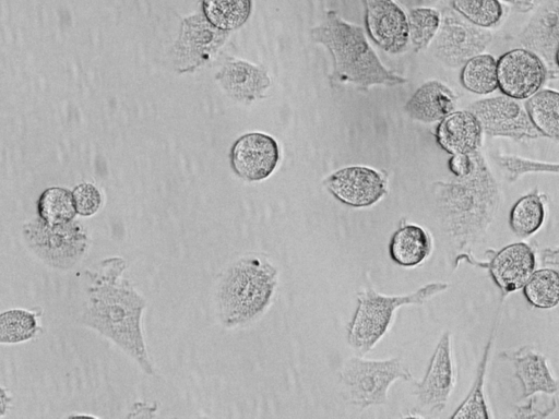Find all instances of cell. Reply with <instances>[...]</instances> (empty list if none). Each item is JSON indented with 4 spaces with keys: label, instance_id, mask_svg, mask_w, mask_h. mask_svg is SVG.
I'll use <instances>...</instances> for the list:
<instances>
[{
    "label": "cell",
    "instance_id": "25",
    "mask_svg": "<svg viewBox=\"0 0 559 419\" xmlns=\"http://www.w3.org/2000/svg\"><path fill=\"white\" fill-rule=\"evenodd\" d=\"M462 86L477 95H489L498 89L497 60L490 53H480L462 65Z\"/></svg>",
    "mask_w": 559,
    "mask_h": 419
},
{
    "label": "cell",
    "instance_id": "17",
    "mask_svg": "<svg viewBox=\"0 0 559 419\" xmlns=\"http://www.w3.org/2000/svg\"><path fill=\"white\" fill-rule=\"evenodd\" d=\"M501 356L513 362L514 374L522 386L521 399L537 393L555 394L559 391V380L552 374L546 356L532 346L506 350Z\"/></svg>",
    "mask_w": 559,
    "mask_h": 419
},
{
    "label": "cell",
    "instance_id": "15",
    "mask_svg": "<svg viewBox=\"0 0 559 419\" xmlns=\"http://www.w3.org/2000/svg\"><path fill=\"white\" fill-rule=\"evenodd\" d=\"M280 159L276 141L263 133H248L240 136L230 151L234 172L243 180L255 182L269 178Z\"/></svg>",
    "mask_w": 559,
    "mask_h": 419
},
{
    "label": "cell",
    "instance_id": "20",
    "mask_svg": "<svg viewBox=\"0 0 559 419\" xmlns=\"http://www.w3.org/2000/svg\"><path fill=\"white\" fill-rule=\"evenodd\" d=\"M456 94L439 81L421 85L407 101L405 110L415 120L430 123L443 120L455 110Z\"/></svg>",
    "mask_w": 559,
    "mask_h": 419
},
{
    "label": "cell",
    "instance_id": "8",
    "mask_svg": "<svg viewBox=\"0 0 559 419\" xmlns=\"http://www.w3.org/2000/svg\"><path fill=\"white\" fill-rule=\"evenodd\" d=\"M479 120L485 135L528 141L542 137L530 120L522 100L506 96L478 99L468 106Z\"/></svg>",
    "mask_w": 559,
    "mask_h": 419
},
{
    "label": "cell",
    "instance_id": "16",
    "mask_svg": "<svg viewBox=\"0 0 559 419\" xmlns=\"http://www.w3.org/2000/svg\"><path fill=\"white\" fill-rule=\"evenodd\" d=\"M366 27L376 44L391 53L402 52L408 41V21L393 0H364Z\"/></svg>",
    "mask_w": 559,
    "mask_h": 419
},
{
    "label": "cell",
    "instance_id": "39",
    "mask_svg": "<svg viewBox=\"0 0 559 419\" xmlns=\"http://www.w3.org/2000/svg\"><path fill=\"white\" fill-rule=\"evenodd\" d=\"M0 400H1L0 402L1 416H3L8 409L9 403L11 400V398L9 397V394L5 392L4 387H1Z\"/></svg>",
    "mask_w": 559,
    "mask_h": 419
},
{
    "label": "cell",
    "instance_id": "1",
    "mask_svg": "<svg viewBox=\"0 0 559 419\" xmlns=\"http://www.w3.org/2000/svg\"><path fill=\"white\" fill-rule=\"evenodd\" d=\"M127 266L124 259L111 256L86 271L88 284L81 322L117 345L143 372L153 375L142 331L146 300L123 276Z\"/></svg>",
    "mask_w": 559,
    "mask_h": 419
},
{
    "label": "cell",
    "instance_id": "23",
    "mask_svg": "<svg viewBox=\"0 0 559 419\" xmlns=\"http://www.w3.org/2000/svg\"><path fill=\"white\" fill-rule=\"evenodd\" d=\"M524 105L542 137L559 141V91L540 88Z\"/></svg>",
    "mask_w": 559,
    "mask_h": 419
},
{
    "label": "cell",
    "instance_id": "22",
    "mask_svg": "<svg viewBox=\"0 0 559 419\" xmlns=\"http://www.w3.org/2000/svg\"><path fill=\"white\" fill-rule=\"evenodd\" d=\"M547 196L537 189L522 195L509 213V227L519 238L535 235L546 219Z\"/></svg>",
    "mask_w": 559,
    "mask_h": 419
},
{
    "label": "cell",
    "instance_id": "5",
    "mask_svg": "<svg viewBox=\"0 0 559 419\" xmlns=\"http://www.w3.org/2000/svg\"><path fill=\"white\" fill-rule=\"evenodd\" d=\"M448 283L433 282L417 290L399 296H386L373 288L357 294V307L347 327V342L359 355L369 352L389 331L395 311L404 306H421L433 296L445 291Z\"/></svg>",
    "mask_w": 559,
    "mask_h": 419
},
{
    "label": "cell",
    "instance_id": "28",
    "mask_svg": "<svg viewBox=\"0 0 559 419\" xmlns=\"http://www.w3.org/2000/svg\"><path fill=\"white\" fill-rule=\"evenodd\" d=\"M40 314L26 309H10L0 314V343L20 344L40 332Z\"/></svg>",
    "mask_w": 559,
    "mask_h": 419
},
{
    "label": "cell",
    "instance_id": "31",
    "mask_svg": "<svg viewBox=\"0 0 559 419\" xmlns=\"http://www.w3.org/2000/svg\"><path fill=\"white\" fill-rule=\"evenodd\" d=\"M409 38L417 50L426 49L436 37L440 24L441 14L431 8H416L407 17Z\"/></svg>",
    "mask_w": 559,
    "mask_h": 419
},
{
    "label": "cell",
    "instance_id": "34",
    "mask_svg": "<svg viewBox=\"0 0 559 419\" xmlns=\"http://www.w3.org/2000/svg\"><path fill=\"white\" fill-rule=\"evenodd\" d=\"M448 166L455 178H463L467 176L475 166V153L451 155Z\"/></svg>",
    "mask_w": 559,
    "mask_h": 419
},
{
    "label": "cell",
    "instance_id": "30",
    "mask_svg": "<svg viewBox=\"0 0 559 419\" xmlns=\"http://www.w3.org/2000/svg\"><path fill=\"white\" fill-rule=\"evenodd\" d=\"M451 5L466 21L485 29L498 26L506 14L500 0H451Z\"/></svg>",
    "mask_w": 559,
    "mask_h": 419
},
{
    "label": "cell",
    "instance_id": "21",
    "mask_svg": "<svg viewBox=\"0 0 559 419\" xmlns=\"http://www.w3.org/2000/svg\"><path fill=\"white\" fill-rule=\"evenodd\" d=\"M221 79L230 95L247 100L263 96L271 84L265 71L245 61L228 63Z\"/></svg>",
    "mask_w": 559,
    "mask_h": 419
},
{
    "label": "cell",
    "instance_id": "3",
    "mask_svg": "<svg viewBox=\"0 0 559 419\" xmlns=\"http://www.w3.org/2000/svg\"><path fill=\"white\" fill-rule=\"evenodd\" d=\"M278 284V270L265 256L247 254L223 273L215 294L222 324L233 328L249 324L269 308Z\"/></svg>",
    "mask_w": 559,
    "mask_h": 419
},
{
    "label": "cell",
    "instance_id": "11",
    "mask_svg": "<svg viewBox=\"0 0 559 419\" xmlns=\"http://www.w3.org/2000/svg\"><path fill=\"white\" fill-rule=\"evenodd\" d=\"M497 76L501 94L523 101L543 88L548 71L538 55L520 47L497 59Z\"/></svg>",
    "mask_w": 559,
    "mask_h": 419
},
{
    "label": "cell",
    "instance_id": "19",
    "mask_svg": "<svg viewBox=\"0 0 559 419\" xmlns=\"http://www.w3.org/2000/svg\"><path fill=\"white\" fill-rule=\"evenodd\" d=\"M388 249L393 263L412 268L421 265L431 255L433 239L425 227L401 222L390 238Z\"/></svg>",
    "mask_w": 559,
    "mask_h": 419
},
{
    "label": "cell",
    "instance_id": "2",
    "mask_svg": "<svg viewBox=\"0 0 559 419\" xmlns=\"http://www.w3.org/2000/svg\"><path fill=\"white\" fill-rule=\"evenodd\" d=\"M444 230L459 250H469L493 222L501 191L481 151L475 152V166L463 178L439 181L433 187Z\"/></svg>",
    "mask_w": 559,
    "mask_h": 419
},
{
    "label": "cell",
    "instance_id": "32",
    "mask_svg": "<svg viewBox=\"0 0 559 419\" xmlns=\"http://www.w3.org/2000/svg\"><path fill=\"white\" fill-rule=\"evenodd\" d=\"M496 159L511 182L528 173L559 175V163L536 160L511 154H499Z\"/></svg>",
    "mask_w": 559,
    "mask_h": 419
},
{
    "label": "cell",
    "instance_id": "26",
    "mask_svg": "<svg viewBox=\"0 0 559 419\" xmlns=\"http://www.w3.org/2000/svg\"><path fill=\"white\" fill-rule=\"evenodd\" d=\"M522 289L525 300L533 308H556L559 306V271L546 266L535 270Z\"/></svg>",
    "mask_w": 559,
    "mask_h": 419
},
{
    "label": "cell",
    "instance_id": "14",
    "mask_svg": "<svg viewBox=\"0 0 559 419\" xmlns=\"http://www.w3.org/2000/svg\"><path fill=\"white\" fill-rule=\"evenodd\" d=\"M522 47L538 55L548 71V79H559L554 61L559 43V0H540L519 34Z\"/></svg>",
    "mask_w": 559,
    "mask_h": 419
},
{
    "label": "cell",
    "instance_id": "38",
    "mask_svg": "<svg viewBox=\"0 0 559 419\" xmlns=\"http://www.w3.org/2000/svg\"><path fill=\"white\" fill-rule=\"evenodd\" d=\"M519 12H530L535 9L540 0H500Z\"/></svg>",
    "mask_w": 559,
    "mask_h": 419
},
{
    "label": "cell",
    "instance_id": "40",
    "mask_svg": "<svg viewBox=\"0 0 559 419\" xmlns=\"http://www.w3.org/2000/svg\"><path fill=\"white\" fill-rule=\"evenodd\" d=\"M554 61H555V65H556L557 70L559 71V43L555 50Z\"/></svg>",
    "mask_w": 559,
    "mask_h": 419
},
{
    "label": "cell",
    "instance_id": "33",
    "mask_svg": "<svg viewBox=\"0 0 559 419\" xmlns=\"http://www.w3.org/2000/svg\"><path fill=\"white\" fill-rule=\"evenodd\" d=\"M72 195L76 213L83 217L95 215L103 205L100 191L88 182L76 185L72 191Z\"/></svg>",
    "mask_w": 559,
    "mask_h": 419
},
{
    "label": "cell",
    "instance_id": "37",
    "mask_svg": "<svg viewBox=\"0 0 559 419\" xmlns=\"http://www.w3.org/2000/svg\"><path fill=\"white\" fill-rule=\"evenodd\" d=\"M156 409V405L151 406L144 402H136L133 404L132 412L128 417H153Z\"/></svg>",
    "mask_w": 559,
    "mask_h": 419
},
{
    "label": "cell",
    "instance_id": "6",
    "mask_svg": "<svg viewBox=\"0 0 559 419\" xmlns=\"http://www.w3.org/2000/svg\"><path fill=\"white\" fill-rule=\"evenodd\" d=\"M397 380H413L409 368L400 357L384 360L350 357L340 373L346 398L360 409L385 405L389 388Z\"/></svg>",
    "mask_w": 559,
    "mask_h": 419
},
{
    "label": "cell",
    "instance_id": "29",
    "mask_svg": "<svg viewBox=\"0 0 559 419\" xmlns=\"http://www.w3.org/2000/svg\"><path fill=\"white\" fill-rule=\"evenodd\" d=\"M37 212L38 217L50 226L70 223L78 214L72 192L60 187L48 188L40 194Z\"/></svg>",
    "mask_w": 559,
    "mask_h": 419
},
{
    "label": "cell",
    "instance_id": "7",
    "mask_svg": "<svg viewBox=\"0 0 559 419\" xmlns=\"http://www.w3.org/2000/svg\"><path fill=\"white\" fill-rule=\"evenodd\" d=\"M26 247L45 264L67 271L76 265L88 248V236L76 220L50 226L40 218L23 226Z\"/></svg>",
    "mask_w": 559,
    "mask_h": 419
},
{
    "label": "cell",
    "instance_id": "24",
    "mask_svg": "<svg viewBox=\"0 0 559 419\" xmlns=\"http://www.w3.org/2000/svg\"><path fill=\"white\" fill-rule=\"evenodd\" d=\"M495 334L496 326L491 331L488 343L485 347L472 387L465 399L452 414V419H489L492 417L490 415V409L485 397V378Z\"/></svg>",
    "mask_w": 559,
    "mask_h": 419
},
{
    "label": "cell",
    "instance_id": "4",
    "mask_svg": "<svg viewBox=\"0 0 559 419\" xmlns=\"http://www.w3.org/2000/svg\"><path fill=\"white\" fill-rule=\"evenodd\" d=\"M311 37L330 50L335 81L353 83L364 89L406 82L382 65L360 26L343 21L334 12H329L325 21L311 31Z\"/></svg>",
    "mask_w": 559,
    "mask_h": 419
},
{
    "label": "cell",
    "instance_id": "36",
    "mask_svg": "<svg viewBox=\"0 0 559 419\" xmlns=\"http://www.w3.org/2000/svg\"><path fill=\"white\" fill-rule=\"evenodd\" d=\"M539 259L544 266L559 271V246L544 248L539 253Z\"/></svg>",
    "mask_w": 559,
    "mask_h": 419
},
{
    "label": "cell",
    "instance_id": "41",
    "mask_svg": "<svg viewBox=\"0 0 559 419\" xmlns=\"http://www.w3.org/2000/svg\"><path fill=\"white\" fill-rule=\"evenodd\" d=\"M424 1L431 2V1H437V0H424Z\"/></svg>",
    "mask_w": 559,
    "mask_h": 419
},
{
    "label": "cell",
    "instance_id": "9",
    "mask_svg": "<svg viewBox=\"0 0 559 419\" xmlns=\"http://www.w3.org/2000/svg\"><path fill=\"white\" fill-rule=\"evenodd\" d=\"M491 41L492 33L489 29L473 25L456 11L449 9L441 14L435 55L448 67L457 68L485 52Z\"/></svg>",
    "mask_w": 559,
    "mask_h": 419
},
{
    "label": "cell",
    "instance_id": "27",
    "mask_svg": "<svg viewBox=\"0 0 559 419\" xmlns=\"http://www.w3.org/2000/svg\"><path fill=\"white\" fill-rule=\"evenodd\" d=\"M251 0H203L202 9L207 22L222 31L236 29L250 16Z\"/></svg>",
    "mask_w": 559,
    "mask_h": 419
},
{
    "label": "cell",
    "instance_id": "35",
    "mask_svg": "<svg viewBox=\"0 0 559 419\" xmlns=\"http://www.w3.org/2000/svg\"><path fill=\"white\" fill-rule=\"evenodd\" d=\"M557 397L551 399L550 405L546 409L535 408V397L531 398L526 405L519 406L513 414L514 418H546L557 408Z\"/></svg>",
    "mask_w": 559,
    "mask_h": 419
},
{
    "label": "cell",
    "instance_id": "13",
    "mask_svg": "<svg viewBox=\"0 0 559 419\" xmlns=\"http://www.w3.org/2000/svg\"><path fill=\"white\" fill-rule=\"evenodd\" d=\"M325 188L340 202L355 208L369 207L386 194V180L377 170L348 166L331 173Z\"/></svg>",
    "mask_w": 559,
    "mask_h": 419
},
{
    "label": "cell",
    "instance_id": "12",
    "mask_svg": "<svg viewBox=\"0 0 559 419\" xmlns=\"http://www.w3.org/2000/svg\"><path fill=\"white\" fill-rule=\"evenodd\" d=\"M456 383V368L449 331L440 337L423 380L416 383L415 396L426 411L445 408Z\"/></svg>",
    "mask_w": 559,
    "mask_h": 419
},
{
    "label": "cell",
    "instance_id": "18",
    "mask_svg": "<svg viewBox=\"0 0 559 419\" xmlns=\"http://www.w3.org/2000/svg\"><path fill=\"white\" fill-rule=\"evenodd\" d=\"M483 128L471 110H457L441 120L437 127L438 144L450 155L472 154L483 145Z\"/></svg>",
    "mask_w": 559,
    "mask_h": 419
},
{
    "label": "cell",
    "instance_id": "10",
    "mask_svg": "<svg viewBox=\"0 0 559 419\" xmlns=\"http://www.w3.org/2000/svg\"><path fill=\"white\" fill-rule=\"evenodd\" d=\"M490 252L486 262L475 260L469 251L462 252L455 258L454 267L461 261H465L486 268L502 297L522 289L536 268V253L533 247L520 241Z\"/></svg>",
    "mask_w": 559,
    "mask_h": 419
}]
</instances>
